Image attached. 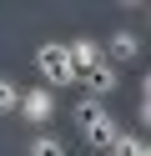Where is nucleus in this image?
<instances>
[{
    "label": "nucleus",
    "mask_w": 151,
    "mask_h": 156,
    "mask_svg": "<svg viewBox=\"0 0 151 156\" xmlns=\"http://www.w3.org/2000/svg\"><path fill=\"white\" fill-rule=\"evenodd\" d=\"M35 71H40V86H45V91H60V86H76V81H81L60 41H45V45L35 51Z\"/></svg>",
    "instance_id": "obj_1"
},
{
    "label": "nucleus",
    "mask_w": 151,
    "mask_h": 156,
    "mask_svg": "<svg viewBox=\"0 0 151 156\" xmlns=\"http://www.w3.org/2000/svg\"><path fill=\"white\" fill-rule=\"evenodd\" d=\"M20 116H25L30 126H45L56 121V91H45V86H30V91H20Z\"/></svg>",
    "instance_id": "obj_2"
},
{
    "label": "nucleus",
    "mask_w": 151,
    "mask_h": 156,
    "mask_svg": "<svg viewBox=\"0 0 151 156\" xmlns=\"http://www.w3.org/2000/svg\"><path fill=\"white\" fill-rule=\"evenodd\" d=\"M81 86H86V96H91V101H106V96H116L121 71H116L111 61H101V66H91V71H81Z\"/></svg>",
    "instance_id": "obj_3"
},
{
    "label": "nucleus",
    "mask_w": 151,
    "mask_h": 156,
    "mask_svg": "<svg viewBox=\"0 0 151 156\" xmlns=\"http://www.w3.org/2000/svg\"><path fill=\"white\" fill-rule=\"evenodd\" d=\"M81 136H86L91 146H106V151H111V146H116V136H121V121H116V111L106 106V111H101V116H96V121H91Z\"/></svg>",
    "instance_id": "obj_4"
},
{
    "label": "nucleus",
    "mask_w": 151,
    "mask_h": 156,
    "mask_svg": "<svg viewBox=\"0 0 151 156\" xmlns=\"http://www.w3.org/2000/svg\"><path fill=\"white\" fill-rule=\"evenodd\" d=\"M101 55H106L111 66H116V61H136V55H141V35L136 30H116L111 45H101Z\"/></svg>",
    "instance_id": "obj_5"
},
{
    "label": "nucleus",
    "mask_w": 151,
    "mask_h": 156,
    "mask_svg": "<svg viewBox=\"0 0 151 156\" xmlns=\"http://www.w3.org/2000/svg\"><path fill=\"white\" fill-rule=\"evenodd\" d=\"M66 55H70V66H76V76L106 61V55H101V45H96V41H86V35H81V41H70V45H66Z\"/></svg>",
    "instance_id": "obj_6"
},
{
    "label": "nucleus",
    "mask_w": 151,
    "mask_h": 156,
    "mask_svg": "<svg viewBox=\"0 0 151 156\" xmlns=\"http://www.w3.org/2000/svg\"><path fill=\"white\" fill-rule=\"evenodd\" d=\"M111 156H151V146L141 141V136H126V131H121L116 146H111Z\"/></svg>",
    "instance_id": "obj_7"
},
{
    "label": "nucleus",
    "mask_w": 151,
    "mask_h": 156,
    "mask_svg": "<svg viewBox=\"0 0 151 156\" xmlns=\"http://www.w3.org/2000/svg\"><path fill=\"white\" fill-rule=\"evenodd\" d=\"M101 111H106V106H101V101H91V96H81V101H76V111H70V116H76V126H81V131H86V126L96 121Z\"/></svg>",
    "instance_id": "obj_8"
},
{
    "label": "nucleus",
    "mask_w": 151,
    "mask_h": 156,
    "mask_svg": "<svg viewBox=\"0 0 151 156\" xmlns=\"http://www.w3.org/2000/svg\"><path fill=\"white\" fill-rule=\"evenodd\" d=\"M15 106H20V86L10 81V76H0V116H10Z\"/></svg>",
    "instance_id": "obj_9"
},
{
    "label": "nucleus",
    "mask_w": 151,
    "mask_h": 156,
    "mask_svg": "<svg viewBox=\"0 0 151 156\" xmlns=\"http://www.w3.org/2000/svg\"><path fill=\"white\" fill-rule=\"evenodd\" d=\"M30 156H66V146H60L56 136H35V141H30Z\"/></svg>",
    "instance_id": "obj_10"
},
{
    "label": "nucleus",
    "mask_w": 151,
    "mask_h": 156,
    "mask_svg": "<svg viewBox=\"0 0 151 156\" xmlns=\"http://www.w3.org/2000/svg\"><path fill=\"white\" fill-rule=\"evenodd\" d=\"M106 156H111V151H106Z\"/></svg>",
    "instance_id": "obj_11"
}]
</instances>
